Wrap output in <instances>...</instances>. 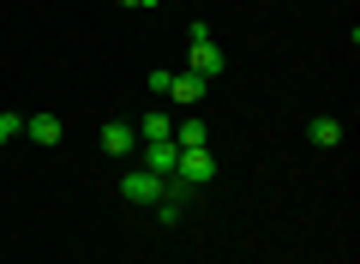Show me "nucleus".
Wrapping results in <instances>:
<instances>
[{"mask_svg":"<svg viewBox=\"0 0 360 264\" xmlns=\"http://www.w3.org/2000/svg\"><path fill=\"white\" fill-rule=\"evenodd\" d=\"M18 132H25V114H0V144L18 139Z\"/></svg>","mask_w":360,"mask_h":264,"instance_id":"9b49d317","label":"nucleus"},{"mask_svg":"<svg viewBox=\"0 0 360 264\" xmlns=\"http://www.w3.org/2000/svg\"><path fill=\"white\" fill-rule=\"evenodd\" d=\"M120 199L127 204H156L162 199V180H156L150 168H127V175H120Z\"/></svg>","mask_w":360,"mask_h":264,"instance_id":"f03ea898","label":"nucleus"},{"mask_svg":"<svg viewBox=\"0 0 360 264\" xmlns=\"http://www.w3.org/2000/svg\"><path fill=\"white\" fill-rule=\"evenodd\" d=\"M103 151H108V156H132V151H139V126L108 120V126H103Z\"/></svg>","mask_w":360,"mask_h":264,"instance_id":"39448f33","label":"nucleus"},{"mask_svg":"<svg viewBox=\"0 0 360 264\" xmlns=\"http://www.w3.org/2000/svg\"><path fill=\"white\" fill-rule=\"evenodd\" d=\"M174 163H180L174 139H144V168H150L156 180H174Z\"/></svg>","mask_w":360,"mask_h":264,"instance_id":"20e7f679","label":"nucleus"},{"mask_svg":"<svg viewBox=\"0 0 360 264\" xmlns=\"http://www.w3.org/2000/svg\"><path fill=\"white\" fill-rule=\"evenodd\" d=\"M25 139H37V144H60V120H54V114H30V120H25Z\"/></svg>","mask_w":360,"mask_h":264,"instance_id":"6e6552de","label":"nucleus"},{"mask_svg":"<svg viewBox=\"0 0 360 264\" xmlns=\"http://www.w3.org/2000/svg\"><path fill=\"white\" fill-rule=\"evenodd\" d=\"M144 6H156V0H144Z\"/></svg>","mask_w":360,"mask_h":264,"instance_id":"ddd939ff","label":"nucleus"},{"mask_svg":"<svg viewBox=\"0 0 360 264\" xmlns=\"http://www.w3.org/2000/svg\"><path fill=\"white\" fill-rule=\"evenodd\" d=\"M144 139H174V120H168L162 108H150V114L139 120V144H144Z\"/></svg>","mask_w":360,"mask_h":264,"instance_id":"1a4fd4ad","label":"nucleus"},{"mask_svg":"<svg viewBox=\"0 0 360 264\" xmlns=\"http://www.w3.org/2000/svg\"><path fill=\"white\" fill-rule=\"evenodd\" d=\"M120 6H144V0H120Z\"/></svg>","mask_w":360,"mask_h":264,"instance_id":"f8f14e48","label":"nucleus"},{"mask_svg":"<svg viewBox=\"0 0 360 264\" xmlns=\"http://www.w3.org/2000/svg\"><path fill=\"white\" fill-rule=\"evenodd\" d=\"M174 180H186V187H205V180H217V156H210V151H180Z\"/></svg>","mask_w":360,"mask_h":264,"instance_id":"7ed1b4c3","label":"nucleus"},{"mask_svg":"<svg viewBox=\"0 0 360 264\" xmlns=\"http://www.w3.org/2000/svg\"><path fill=\"white\" fill-rule=\"evenodd\" d=\"M307 139H312V144H319V151H330V144H336V139H342V120H336V114H319V120H312V126H307Z\"/></svg>","mask_w":360,"mask_h":264,"instance_id":"0eeeda50","label":"nucleus"},{"mask_svg":"<svg viewBox=\"0 0 360 264\" xmlns=\"http://www.w3.org/2000/svg\"><path fill=\"white\" fill-rule=\"evenodd\" d=\"M174 144H180V151H205V120H198V114H193V120H180L174 126Z\"/></svg>","mask_w":360,"mask_h":264,"instance_id":"9d476101","label":"nucleus"},{"mask_svg":"<svg viewBox=\"0 0 360 264\" xmlns=\"http://www.w3.org/2000/svg\"><path fill=\"white\" fill-rule=\"evenodd\" d=\"M193 73H198V78H222V73H229V54L210 42L205 25H193Z\"/></svg>","mask_w":360,"mask_h":264,"instance_id":"f257e3e1","label":"nucleus"},{"mask_svg":"<svg viewBox=\"0 0 360 264\" xmlns=\"http://www.w3.org/2000/svg\"><path fill=\"white\" fill-rule=\"evenodd\" d=\"M205 84H210V78H198L193 66H186V73H174V78H168V96H174V102H186V108H193V102L205 96Z\"/></svg>","mask_w":360,"mask_h":264,"instance_id":"423d86ee","label":"nucleus"}]
</instances>
